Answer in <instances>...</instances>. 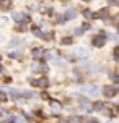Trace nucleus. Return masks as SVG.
I'll list each match as a JSON object with an SVG mask.
<instances>
[{
	"label": "nucleus",
	"instance_id": "1",
	"mask_svg": "<svg viewBox=\"0 0 119 123\" xmlns=\"http://www.w3.org/2000/svg\"><path fill=\"white\" fill-rule=\"evenodd\" d=\"M104 42H106V37L104 36H95L93 37V45L95 47H103Z\"/></svg>",
	"mask_w": 119,
	"mask_h": 123
},
{
	"label": "nucleus",
	"instance_id": "2",
	"mask_svg": "<svg viewBox=\"0 0 119 123\" xmlns=\"http://www.w3.org/2000/svg\"><path fill=\"white\" fill-rule=\"evenodd\" d=\"M104 96H106V97H113L114 94H116V92H118V89H113V87H104Z\"/></svg>",
	"mask_w": 119,
	"mask_h": 123
},
{
	"label": "nucleus",
	"instance_id": "3",
	"mask_svg": "<svg viewBox=\"0 0 119 123\" xmlns=\"http://www.w3.org/2000/svg\"><path fill=\"white\" fill-rule=\"evenodd\" d=\"M85 92L91 94V96H98V94H100V91H98L96 87H93V86H88V87H85Z\"/></svg>",
	"mask_w": 119,
	"mask_h": 123
},
{
	"label": "nucleus",
	"instance_id": "4",
	"mask_svg": "<svg viewBox=\"0 0 119 123\" xmlns=\"http://www.w3.org/2000/svg\"><path fill=\"white\" fill-rule=\"evenodd\" d=\"M52 112H56V113L60 112V104L59 102H52Z\"/></svg>",
	"mask_w": 119,
	"mask_h": 123
},
{
	"label": "nucleus",
	"instance_id": "5",
	"mask_svg": "<svg viewBox=\"0 0 119 123\" xmlns=\"http://www.w3.org/2000/svg\"><path fill=\"white\" fill-rule=\"evenodd\" d=\"M83 16H85V18H93L95 13H93V12H90V10H83Z\"/></svg>",
	"mask_w": 119,
	"mask_h": 123
},
{
	"label": "nucleus",
	"instance_id": "6",
	"mask_svg": "<svg viewBox=\"0 0 119 123\" xmlns=\"http://www.w3.org/2000/svg\"><path fill=\"white\" fill-rule=\"evenodd\" d=\"M106 15H108V10H106V8H103V10H101V12L98 13V16H101V18H104Z\"/></svg>",
	"mask_w": 119,
	"mask_h": 123
},
{
	"label": "nucleus",
	"instance_id": "7",
	"mask_svg": "<svg viewBox=\"0 0 119 123\" xmlns=\"http://www.w3.org/2000/svg\"><path fill=\"white\" fill-rule=\"evenodd\" d=\"M111 80L116 81V83H119V74L118 73H113V74H111Z\"/></svg>",
	"mask_w": 119,
	"mask_h": 123
},
{
	"label": "nucleus",
	"instance_id": "8",
	"mask_svg": "<svg viewBox=\"0 0 119 123\" xmlns=\"http://www.w3.org/2000/svg\"><path fill=\"white\" fill-rule=\"evenodd\" d=\"M65 16H67V18H75L77 13L75 12H67V15H65Z\"/></svg>",
	"mask_w": 119,
	"mask_h": 123
},
{
	"label": "nucleus",
	"instance_id": "9",
	"mask_svg": "<svg viewBox=\"0 0 119 123\" xmlns=\"http://www.w3.org/2000/svg\"><path fill=\"white\" fill-rule=\"evenodd\" d=\"M0 100H2V102H5V100H7V96L3 94V92H0Z\"/></svg>",
	"mask_w": 119,
	"mask_h": 123
},
{
	"label": "nucleus",
	"instance_id": "10",
	"mask_svg": "<svg viewBox=\"0 0 119 123\" xmlns=\"http://www.w3.org/2000/svg\"><path fill=\"white\" fill-rule=\"evenodd\" d=\"M39 54H41V50H33V55H34V57H38Z\"/></svg>",
	"mask_w": 119,
	"mask_h": 123
},
{
	"label": "nucleus",
	"instance_id": "11",
	"mask_svg": "<svg viewBox=\"0 0 119 123\" xmlns=\"http://www.w3.org/2000/svg\"><path fill=\"white\" fill-rule=\"evenodd\" d=\"M62 42H64V44H70V42H72V39H70V37H69V39H64Z\"/></svg>",
	"mask_w": 119,
	"mask_h": 123
},
{
	"label": "nucleus",
	"instance_id": "12",
	"mask_svg": "<svg viewBox=\"0 0 119 123\" xmlns=\"http://www.w3.org/2000/svg\"><path fill=\"white\" fill-rule=\"evenodd\" d=\"M88 123H100V122H98V120H90Z\"/></svg>",
	"mask_w": 119,
	"mask_h": 123
},
{
	"label": "nucleus",
	"instance_id": "13",
	"mask_svg": "<svg viewBox=\"0 0 119 123\" xmlns=\"http://www.w3.org/2000/svg\"><path fill=\"white\" fill-rule=\"evenodd\" d=\"M83 2H91V0H83Z\"/></svg>",
	"mask_w": 119,
	"mask_h": 123
}]
</instances>
